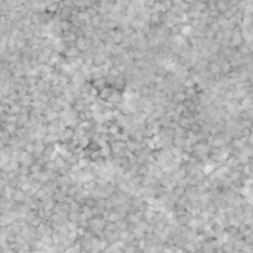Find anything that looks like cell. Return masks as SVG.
<instances>
[{"mask_svg":"<svg viewBox=\"0 0 253 253\" xmlns=\"http://www.w3.org/2000/svg\"><path fill=\"white\" fill-rule=\"evenodd\" d=\"M78 56H80V52H79L73 45L68 46V48L66 49V52H64V54H63V57H64L66 59H74V58H77Z\"/></svg>","mask_w":253,"mask_h":253,"instance_id":"cell-1","label":"cell"},{"mask_svg":"<svg viewBox=\"0 0 253 253\" xmlns=\"http://www.w3.org/2000/svg\"><path fill=\"white\" fill-rule=\"evenodd\" d=\"M42 142H43L45 146L56 144V143H58V136H57V133H46L43 136Z\"/></svg>","mask_w":253,"mask_h":253,"instance_id":"cell-2","label":"cell"},{"mask_svg":"<svg viewBox=\"0 0 253 253\" xmlns=\"http://www.w3.org/2000/svg\"><path fill=\"white\" fill-rule=\"evenodd\" d=\"M130 138L132 139V141H135V142H138V143H142L144 139H146V135H144V132L142 131V130H136L131 136H130Z\"/></svg>","mask_w":253,"mask_h":253,"instance_id":"cell-3","label":"cell"},{"mask_svg":"<svg viewBox=\"0 0 253 253\" xmlns=\"http://www.w3.org/2000/svg\"><path fill=\"white\" fill-rule=\"evenodd\" d=\"M87 108H88V106H85L83 99H77V100L74 101V104L72 105V110H74V111L78 113V114L82 113V111H84Z\"/></svg>","mask_w":253,"mask_h":253,"instance_id":"cell-4","label":"cell"},{"mask_svg":"<svg viewBox=\"0 0 253 253\" xmlns=\"http://www.w3.org/2000/svg\"><path fill=\"white\" fill-rule=\"evenodd\" d=\"M26 198V194L22 193L20 189H16L14 193H12V201L14 203H19V204H22L24 200Z\"/></svg>","mask_w":253,"mask_h":253,"instance_id":"cell-5","label":"cell"},{"mask_svg":"<svg viewBox=\"0 0 253 253\" xmlns=\"http://www.w3.org/2000/svg\"><path fill=\"white\" fill-rule=\"evenodd\" d=\"M226 146V142H225V139L221 137V136H215L214 137V139H212V142H211V147L212 148H222V147H225Z\"/></svg>","mask_w":253,"mask_h":253,"instance_id":"cell-6","label":"cell"},{"mask_svg":"<svg viewBox=\"0 0 253 253\" xmlns=\"http://www.w3.org/2000/svg\"><path fill=\"white\" fill-rule=\"evenodd\" d=\"M227 177L230 178V180H231L232 183H236V182H240V180L242 179V173H241V170L236 169V170H231Z\"/></svg>","mask_w":253,"mask_h":253,"instance_id":"cell-7","label":"cell"},{"mask_svg":"<svg viewBox=\"0 0 253 253\" xmlns=\"http://www.w3.org/2000/svg\"><path fill=\"white\" fill-rule=\"evenodd\" d=\"M58 27H59V30L62 31V33H66V32H69V31H71L72 25H71V22H69L68 20H61V21L58 22Z\"/></svg>","mask_w":253,"mask_h":253,"instance_id":"cell-8","label":"cell"},{"mask_svg":"<svg viewBox=\"0 0 253 253\" xmlns=\"http://www.w3.org/2000/svg\"><path fill=\"white\" fill-rule=\"evenodd\" d=\"M49 93L52 94L53 98H59V96H62V94H63V88H62L59 84L52 85L51 89H49Z\"/></svg>","mask_w":253,"mask_h":253,"instance_id":"cell-9","label":"cell"},{"mask_svg":"<svg viewBox=\"0 0 253 253\" xmlns=\"http://www.w3.org/2000/svg\"><path fill=\"white\" fill-rule=\"evenodd\" d=\"M103 191L110 198V196H113V195L116 194V185H114V184H111V183H108V184L103 188Z\"/></svg>","mask_w":253,"mask_h":253,"instance_id":"cell-10","label":"cell"},{"mask_svg":"<svg viewBox=\"0 0 253 253\" xmlns=\"http://www.w3.org/2000/svg\"><path fill=\"white\" fill-rule=\"evenodd\" d=\"M92 87L95 88L96 90H101L104 87H106V79L105 78H101V79H98V80H93L90 82Z\"/></svg>","mask_w":253,"mask_h":253,"instance_id":"cell-11","label":"cell"},{"mask_svg":"<svg viewBox=\"0 0 253 253\" xmlns=\"http://www.w3.org/2000/svg\"><path fill=\"white\" fill-rule=\"evenodd\" d=\"M125 38V36H124V33H122V31L121 30H116V32H115V35H114V37L111 38V41H113V43L114 45H120L121 42H122V40Z\"/></svg>","mask_w":253,"mask_h":253,"instance_id":"cell-12","label":"cell"},{"mask_svg":"<svg viewBox=\"0 0 253 253\" xmlns=\"http://www.w3.org/2000/svg\"><path fill=\"white\" fill-rule=\"evenodd\" d=\"M115 227H116V231L121 232V231H126V230H128L130 225L127 224L125 219H121V220H119V221L115 224Z\"/></svg>","mask_w":253,"mask_h":253,"instance_id":"cell-13","label":"cell"},{"mask_svg":"<svg viewBox=\"0 0 253 253\" xmlns=\"http://www.w3.org/2000/svg\"><path fill=\"white\" fill-rule=\"evenodd\" d=\"M245 110H247V109H250V108H252V96H251V94L250 95H247L246 98H243L240 103H238Z\"/></svg>","mask_w":253,"mask_h":253,"instance_id":"cell-14","label":"cell"},{"mask_svg":"<svg viewBox=\"0 0 253 253\" xmlns=\"http://www.w3.org/2000/svg\"><path fill=\"white\" fill-rule=\"evenodd\" d=\"M82 220V216H80V212H69L68 214V217H67V221H71V222H74V224H78L79 221Z\"/></svg>","mask_w":253,"mask_h":253,"instance_id":"cell-15","label":"cell"},{"mask_svg":"<svg viewBox=\"0 0 253 253\" xmlns=\"http://www.w3.org/2000/svg\"><path fill=\"white\" fill-rule=\"evenodd\" d=\"M208 51L210 52V54L211 56H215V54H219V52H220V45L217 43V42H212L209 47H208Z\"/></svg>","mask_w":253,"mask_h":253,"instance_id":"cell-16","label":"cell"},{"mask_svg":"<svg viewBox=\"0 0 253 253\" xmlns=\"http://www.w3.org/2000/svg\"><path fill=\"white\" fill-rule=\"evenodd\" d=\"M53 163H54V165H56V168H57V170L58 169H62V168H64L66 167V164H67V162L58 154L56 158H54V161H53Z\"/></svg>","mask_w":253,"mask_h":253,"instance_id":"cell-17","label":"cell"},{"mask_svg":"<svg viewBox=\"0 0 253 253\" xmlns=\"http://www.w3.org/2000/svg\"><path fill=\"white\" fill-rule=\"evenodd\" d=\"M185 146V137H174L173 138V147L183 148Z\"/></svg>","mask_w":253,"mask_h":253,"instance_id":"cell-18","label":"cell"},{"mask_svg":"<svg viewBox=\"0 0 253 253\" xmlns=\"http://www.w3.org/2000/svg\"><path fill=\"white\" fill-rule=\"evenodd\" d=\"M215 7H216V10H217L220 14H224L226 10H229V6H227L226 1H216Z\"/></svg>","mask_w":253,"mask_h":253,"instance_id":"cell-19","label":"cell"},{"mask_svg":"<svg viewBox=\"0 0 253 253\" xmlns=\"http://www.w3.org/2000/svg\"><path fill=\"white\" fill-rule=\"evenodd\" d=\"M101 16H99V15H96V16H94V17H92L90 20H89V25L95 30V28H98L99 27V25H100V22H101Z\"/></svg>","mask_w":253,"mask_h":253,"instance_id":"cell-20","label":"cell"},{"mask_svg":"<svg viewBox=\"0 0 253 253\" xmlns=\"http://www.w3.org/2000/svg\"><path fill=\"white\" fill-rule=\"evenodd\" d=\"M119 220H121V217H120V215L114 210V211H110V214H109V217H108V221L106 222H111V224H116Z\"/></svg>","mask_w":253,"mask_h":253,"instance_id":"cell-21","label":"cell"},{"mask_svg":"<svg viewBox=\"0 0 253 253\" xmlns=\"http://www.w3.org/2000/svg\"><path fill=\"white\" fill-rule=\"evenodd\" d=\"M189 219H190L189 214H187V215H184V216H180V217H175L177 224H178L180 227H182V226H187V224H188Z\"/></svg>","mask_w":253,"mask_h":253,"instance_id":"cell-22","label":"cell"},{"mask_svg":"<svg viewBox=\"0 0 253 253\" xmlns=\"http://www.w3.org/2000/svg\"><path fill=\"white\" fill-rule=\"evenodd\" d=\"M241 173L243 177L246 178H250L251 177V173H252V168H251V164H246L243 167H241Z\"/></svg>","mask_w":253,"mask_h":253,"instance_id":"cell-23","label":"cell"},{"mask_svg":"<svg viewBox=\"0 0 253 253\" xmlns=\"http://www.w3.org/2000/svg\"><path fill=\"white\" fill-rule=\"evenodd\" d=\"M64 227L67 229L68 232H75L77 229H78V224H74V222H71V221H66L64 222Z\"/></svg>","mask_w":253,"mask_h":253,"instance_id":"cell-24","label":"cell"},{"mask_svg":"<svg viewBox=\"0 0 253 253\" xmlns=\"http://www.w3.org/2000/svg\"><path fill=\"white\" fill-rule=\"evenodd\" d=\"M5 131L10 135V136H15V132H16V130H17V126H16V124H5Z\"/></svg>","mask_w":253,"mask_h":253,"instance_id":"cell-25","label":"cell"},{"mask_svg":"<svg viewBox=\"0 0 253 253\" xmlns=\"http://www.w3.org/2000/svg\"><path fill=\"white\" fill-rule=\"evenodd\" d=\"M27 46V41H25L22 37L16 40V51H22Z\"/></svg>","mask_w":253,"mask_h":253,"instance_id":"cell-26","label":"cell"},{"mask_svg":"<svg viewBox=\"0 0 253 253\" xmlns=\"http://www.w3.org/2000/svg\"><path fill=\"white\" fill-rule=\"evenodd\" d=\"M16 172H17L19 175H25V177L30 175V169H28V167H25V165H19Z\"/></svg>","mask_w":253,"mask_h":253,"instance_id":"cell-27","label":"cell"},{"mask_svg":"<svg viewBox=\"0 0 253 253\" xmlns=\"http://www.w3.org/2000/svg\"><path fill=\"white\" fill-rule=\"evenodd\" d=\"M83 206H85V208H88V209H93V208H95V200L93 199V198H87V199H84V201H83Z\"/></svg>","mask_w":253,"mask_h":253,"instance_id":"cell-28","label":"cell"},{"mask_svg":"<svg viewBox=\"0 0 253 253\" xmlns=\"http://www.w3.org/2000/svg\"><path fill=\"white\" fill-rule=\"evenodd\" d=\"M119 241V231H115L113 234H110V236L106 238V242H111L113 245Z\"/></svg>","mask_w":253,"mask_h":253,"instance_id":"cell-29","label":"cell"},{"mask_svg":"<svg viewBox=\"0 0 253 253\" xmlns=\"http://www.w3.org/2000/svg\"><path fill=\"white\" fill-rule=\"evenodd\" d=\"M80 209H82V205L75 201H73L69 205V212H80Z\"/></svg>","mask_w":253,"mask_h":253,"instance_id":"cell-30","label":"cell"},{"mask_svg":"<svg viewBox=\"0 0 253 253\" xmlns=\"http://www.w3.org/2000/svg\"><path fill=\"white\" fill-rule=\"evenodd\" d=\"M185 133H187V130L182 127L177 126L174 128V137H185Z\"/></svg>","mask_w":253,"mask_h":253,"instance_id":"cell-31","label":"cell"},{"mask_svg":"<svg viewBox=\"0 0 253 253\" xmlns=\"http://www.w3.org/2000/svg\"><path fill=\"white\" fill-rule=\"evenodd\" d=\"M25 83H26V87H35L36 83H37V78H35V77H25Z\"/></svg>","mask_w":253,"mask_h":253,"instance_id":"cell-32","label":"cell"},{"mask_svg":"<svg viewBox=\"0 0 253 253\" xmlns=\"http://www.w3.org/2000/svg\"><path fill=\"white\" fill-rule=\"evenodd\" d=\"M169 149V152H170V154L173 156V157H180L182 156V153H183V151H182V148H177V147H170V148H168Z\"/></svg>","mask_w":253,"mask_h":253,"instance_id":"cell-33","label":"cell"},{"mask_svg":"<svg viewBox=\"0 0 253 253\" xmlns=\"http://www.w3.org/2000/svg\"><path fill=\"white\" fill-rule=\"evenodd\" d=\"M22 151H25L26 153H28V154L33 156V154H35V144H33V143H27Z\"/></svg>","mask_w":253,"mask_h":253,"instance_id":"cell-34","label":"cell"},{"mask_svg":"<svg viewBox=\"0 0 253 253\" xmlns=\"http://www.w3.org/2000/svg\"><path fill=\"white\" fill-rule=\"evenodd\" d=\"M183 87H184V89H185V88H194V87H195V83L193 82V79H191V78H189V77H188V78L185 79V82H184Z\"/></svg>","mask_w":253,"mask_h":253,"instance_id":"cell-35","label":"cell"},{"mask_svg":"<svg viewBox=\"0 0 253 253\" xmlns=\"http://www.w3.org/2000/svg\"><path fill=\"white\" fill-rule=\"evenodd\" d=\"M42 222H43V221H42L41 219L36 217V219H33V220L31 221V224H30L28 226H30V227H33V229H37V227H38V226H40V225H41Z\"/></svg>","mask_w":253,"mask_h":253,"instance_id":"cell-36","label":"cell"},{"mask_svg":"<svg viewBox=\"0 0 253 253\" xmlns=\"http://www.w3.org/2000/svg\"><path fill=\"white\" fill-rule=\"evenodd\" d=\"M104 230L105 231H108V232H115L116 231V227H115V224H111V222H106V225H105V227H104Z\"/></svg>","mask_w":253,"mask_h":253,"instance_id":"cell-37","label":"cell"},{"mask_svg":"<svg viewBox=\"0 0 253 253\" xmlns=\"http://www.w3.org/2000/svg\"><path fill=\"white\" fill-rule=\"evenodd\" d=\"M212 250H214V248H212V246L210 245V242H204V243H203V251L205 253H210Z\"/></svg>","mask_w":253,"mask_h":253,"instance_id":"cell-38","label":"cell"},{"mask_svg":"<svg viewBox=\"0 0 253 253\" xmlns=\"http://www.w3.org/2000/svg\"><path fill=\"white\" fill-rule=\"evenodd\" d=\"M138 247H139V250H146L147 248V241L144 240V238H142V240H138V242L136 243Z\"/></svg>","mask_w":253,"mask_h":253,"instance_id":"cell-39","label":"cell"},{"mask_svg":"<svg viewBox=\"0 0 253 253\" xmlns=\"http://www.w3.org/2000/svg\"><path fill=\"white\" fill-rule=\"evenodd\" d=\"M73 61H74V62H75V64H77V66H78V67H79V68H80V67H82V66H83V64H84V58H83V57H82V54H80V56H78V57H77V58H74V59H73Z\"/></svg>","mask_w":253,"mask_h":253,"instance_id":"cell-40","label":"cell"},{"mask_svg":"<svg viewBox=\"0 0 253 253\" xmlns=\"http://www.w3.org/2000/svg\"><path fill=\"white\" fill-rule=\"evenodd\" d=\"M26 144H27V141H26L25 138H19V141H17V148H21V151H22Z\"/></svg>","mask_w":253,"mask_h":253,"instance_id":"cell-41","label":"cell"},{"mask_svg":"<svg viewBox=\"0 0 253 253\" xmlns=\"http://www.w3.org/2000/svg\"><path fill=\"white\" fill-rule=\"evenodd\" d=\"M232 250H234V248H232V246H231L229 242H226V243L222 245V251H225V252L229 253V252H231Z\"/></svg>","mask_w":253,"mask_h":253,"instance_id":"cell-42","label":"cell"},{"mask_svg":"<svg viewBox=\"0 0 253 253\" xmlns=\"http://www.w3.org/2000/svg\"><path fill=\"white\" fill-rule=\"evenodd\" d=\"M136 251V247H133V246H128L126 248V253H133Z\"/></svg>","mask_w":253,"mask_h":253,"instance_id":"cell-43","label":"cell"}]
</instances>
